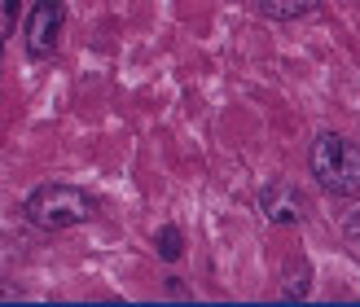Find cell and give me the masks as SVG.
<instances>
[{
	"label": "cell",
	"instance_id": "cell-1",
	"mask_svg": "<svg viewBox=\"0 0 360 307\" xmlns=\"http://www.w3.org/2000/svg\"><path fill=\"white\" fill-rule=\"evenodd\" d=\"M308 162H312V176H316L321 189H330L338 197L360 193V150L352 145L347 136H338V132L316 136Z\"/></svg>",
	"mask_w": 360,
	"mask_h": 307
},
{
	"label": "cell",
	"instance_id": "cell-2",
	"mask_svg": "<svg viewBox=\"0 0 360 307\" xmlns=\"http://www.w3.org/2000/svg\"><path fill=\"white\" fill-rule=\"evenodd\" d=\"M93 211H97V202L84 189H75V185H40L27 197V220L35 228H44V233L84 224Z\"/></svg>",
	"mask_w": 360,
	"mask_h": 307
},
{
	"label": "cell",
	"instance_id": "cell-3",
	"mask_svg": "<svg viewBox=\"0 0 360 307\" xmlns=\"http://www.w3.org/2000/svg\"><path fill=\"white\" fill-rule=\"evenodd\" d=\"M62 27H66V5L62 0H40L27 18V48L35 58H49L62 40Z\"/></svg>",
	"mask_w": 360,
	"mask_h": 307
},
{
	"label": "cell",
	"instance_id": "cell-4",
	"mask_svg": "<svg viewBox=\"0 0 360 307\" xmlns=\"http://www.w3.org/2000/svg\"><path fill=\"white\" fill-rule=\"evenodd\" d=\"M259 211L268 215V224H299L303 220V197L290 185H273L259 193Z\"/></svg>",
	"mask_w": 360,
	"mask_h": 307
},
{
	"label": "cell",
	"instance_id": "cell-5",
	"mask_svg": "<svg viewBox=\"0 0 360 307\" xmlns=\"http://www.w3.org/2000/svg\"><path fill=\"white\" fill-rule=\"evenodd\" d=\"M308 281H312L308 263L295 255L290 263H285V273H281V299H308Z\"/></svg>",
	"mask_w": 360,
	"mask_h": 307
},
{
	"label": "cell",
	"instance_id": "cell-6",
	"mask_svg": "<svg viewBox=\"0 0 360 307\" xmlns=\"http://www.w3.org/2000/svg\"><path fill=\"white\" fill-rule=\"evenodd\" d=\"M312 9H321V0H259V13L277 18V22H285V18H303Z\"/></svg>",
	"mask_w": 360,
	"mask_h": 307
},
{
	"label": "cell",
	"instance_id": "cell-7",
	"mask_svg": "<svg viewBox=\"0 0 360 307\" xmlns=\"http://www.w3.org/2000/svg\"><path fill=\"white\" fill-rule=\"evenodd\" d=\"M158 255H163V259H180V233L172 224L158 233Z\"/></svg>",
	"mask_w": 360,
	"mask_h": 307
},
{
	"label": "cell",
	"instance_id": "cell-8",
	"mask_svg": "<svg viewBox=\"0 0 360 307\" xmlns=\"http://www.w3.org/2000/svg\"><path fill=\"white\" fill-rule=\"evenodd\" d=\"M0 299H18V285H9V281H0Z\"/></svg>",
	"mask_w": 360,
	"mask_h": 307
}]
</instances>
